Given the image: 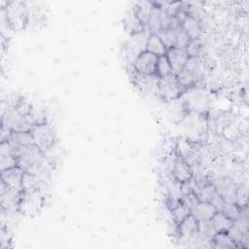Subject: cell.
<instances>
[{
    "label": "cell",
    "instance_id": "10",
    "mask_svg": "<svg viewBox=\"0 0 249 249\" xmlns=\"http://www.w3.org/2000/svg\"><path fill=\"white\" fill-rule=\"evenodd\" d=\"M194 175L190 164L180 156H177L172 168V177L179 183L189 181Z\"/></svg>",
    "mask_w": 249,
    "mask_h": 249
},
{
    "label": "cell",
    "instance_id": "23",
    "mask_svg": "<svg viewBox=\"0 0 249 249\" xmlns=\"http://www.w3.org/2000/svg\"><path fill=\"white\" fill-rule=\"evenodd\" d=\"M157 35L162 41L166 49H171L175 46L176 42V28H166L160 30Z\"/></svg>",
    "mask_w": 249,
    "mask_h": 249
},
{
    "label": "cell",
    "instance_id": "15",
    "mask_svg": "<svg viewBox=\"0 0 249 249\" xmlns=\"http://www.w3.org/2000/svg\"><path fill=\"white\" fill-rule=\"evenodd\" d=\"M124 26L130 35L145 31V27L135 15L133 8L125 14L124 18Z\"/></svg>",
    "mask_w": 249,
    "mask_h": 249
},
{
    "label": "cell",
    "instance_id": "1",
    "mask_svg": "<svg viewBox=\"0 0 249 249\" xmlns=\"http://www.w3.org/2000/svg\"><path fill=\"white\" fill-rule=\"evenodd\" d=\"M186 89L181 85L177 76L173 73L160 77L159 80V95L165 101L177 99Z\"/></svg>",
    "mask_w": 249,
    "mask_h": 249
},
{
    "label": "cell",
    "instance_id": "11",
    "mask_svg": "<svg viewBox=\"0 0 249 249\" xmlns=\"http://www.w3.org/2000/svg\"><path fill=\"white\" fill-rule=\"evenodd\" d=\"M183 29L189 35L191 40L199 39L202 34L201 23L198 18H196L190 15H187L181 23Z\"/></svg>",
    "mask_w": 249,
    "mask_h": 249
},
{
    "label": "cell",
    "instance_id": "19",
    "mask_svg": "<svg viewBox=\"0 0 249 249\" xmlns=\"http://www.w3.org/2000/svg\"><path fill=\"white\" fill-rule=\"evenodd\" d=\"M146 30L151 34H157L160 30H161V22H160V9L157 3H154V7L152 9Z\"/></svg>",
    "mask_w": 249,
    "mask_h": 249
},
{
    "label": "cell",
    "instance_id": "27",
    "mask_svg": "<svg viewBox=\"0 0 249 249\" xmlns=\"http://www.w3.org/2000/svg\"><path fill=\"white\" fill-rule=\"evenodd\" d=\"M198 231L211 238L217 233V231H216L211 219L198 221Z\"/></svg>",
    "mask_w": 249,
    "mask_h": 249
},
{
    "label": "cell",
    "instance_id": "25",
    "mask_svg": "<svg viewBox=\"0 0 249 249\" xmlns=\"http://www.w3.org/2000/svg\"><path fill=\"white\" fill-rule=\"evenodd\" d=\"M172 73V69L170 66V63L166 57V55H161L158 57V62H157V69H156V74L159 77H163L166 75H169Z\"/></svg>",
    "mask_w": 249,
    "mask_h": 249
},
{
    "label": "cell",
    "instance_id": "30",
    "mask_svg": "<svg viewBox=\"0 0 249 249\" xmlns=\"http://www.w3.org/2000/svg\"><path fill=\"white\" fill-rule=\"evenodd\" d=\"M201 49H202V46L199 39H196V40L190 41V43L186 48V52L190 57H197L199 56V53Z\"/></svg>",
    "mask_w": 249,
    "mask_h": 249
},
{
    "label": "cell",
    "instance_id": "29",
    "mask_svg": "<svg viewBox=\"0 0 249 249\" xmlns=\"http://www.w3.org/2000/svg\"><path fill=\"white\" fill-rule=\"evenodd\" d=\"M181 202L184 203L190 210L192 213V210L196 206V204L199 202L197 196H196L195 193L191 192V193H187V194H182L181 198H180Z\"/></svg>",
    "mask_w": 249,
    "mask_h": 249
},
{
    "label": "cell",
    "instance_id": "8",
    "mask_svg": "<svg viewBox=\"0 0 249 249\" xmlns=\"http://www.w3.org/2000/svg\"><path fill=\"white\" fill-rule=\"evenodd\" d=\"M24 171L19 166H15L1 171V182L10 189L22 191V179Z\"/></svg>",
    "mask_w": 249,
    "mask_h": 249
},
{
    "label": "cell",
    "instance_id": "22",
    "mask_svg": "<svg viewBox=\"0 0 249 249\" xmlns=\"http://www.w3.org/2000/svg\"><path fill=\"white\" fill-rule=\"evenodd\" d=\"M212 245L214 248H234L236 244L230 237L228 232H217L212 237Z\"/></svg>",
    "mask_w": 249,
    "mask_h": 249
},
{
    "label": "cell",
    "instance_id": "20",
    "mask_svg": "<svg viewBox=\"0 0 249 249\" xmlns=\"http://www.w3.org/2000/svg\"><path fill=\"white\" fill-rule=\"evenodd\" d=\"M44 182L36 175L24 172L22 179V191L24 193H33L41 190V186Z\"/></svg>",
    "mask_w": 249,
    "mask_h": 249
},
{
    "label": "cell",
    "instance_id": "2",
    "mask_svg": "<svg viewBox=\"0 0 249 249\" xmlns=\"http://www.w3.org/2000/svg\"><path fill=\"white\" fill-rule=\"evenodd\" d=\"M33 144L39 147L44 153L55 144V133L53 127L47 124H39L31 129Z\"/></svg>",
    "mask_w": 249,
    "mask_h": 249
},
{
    "label": "cell",
    "instance_id": "18",
    "mask_svg": "<svg viewBox=\"0 0 249 249\" xmlns=\"http://www.w3.org/2000/svg\"><path fill=\"white\" fill-rule=\"evenodd\" d=\"M153 7H154V3L150 2V1L137 2L135 4V6L133 7V11H134L135 15L137 16V18H139V20L141 21V23L144 25L145 30H146V26H147Z\"/></svg>",
    "mask_w": 249,
    "mask_h": 249
},
{
    "label": "cell",
    "instance_id": "21",
    "mask_svg": "<svg viewBox=\"0 0 249 249\" xmlns=\"http://www.w3.org/2000/svg\"><path fill=\"white\" fill-rule=\"evenodd\" d=\"M211 221L217 231V232H227L232 226L233 221L226 216L223 212L217 211L211 218Z\"/></svg>",
    "mask_w": 249,
    "mask_h": 249
},
{
    "label": "cell",
    "instance_id": "5",
    "mask_svg": "<svg viewBox=\"0 0 249 249\" xmlns=\"http://www.w3.org/2000/svg\"><path fill=\"white\" fill-rule=\"evenodd\" d=\"M43 203L44 197L42 196L41 190L33 193L23 192L19 204V212L25 215H33L34 213H37L38 210L41 209Z\"/></svg>",
    "mask_w": 249,
    "mask_h": 249
},
{
    "label": "cell",
    "instance_id": "24",
    "mask_svg": "<svg viewBox=\"0 0 249 249\" xmlns=\"http://www.w3.org/2000/svg\"><path fill=\"white\" fill-rule=\"evenodd\" d=\"M171 212V216H172V220L173 222L178 225L180 222H182L187 216H189L191 214V210L181 201L173 208L170 210Z\"/></svg>",
    "mask_w": 249,
    "mask_h": 249
},
{
    "label": "cell",
    "instance_id": "12",
    "mask_svg": "<svg viewBox=\"0 0 249 249\" xmlns=\"http://www.w3.org/2000/svg\"><path fill=\"white\" fill-rule=\"evenodd\" d=\"M177 229L179 237L187 239L192 233L198 231V220L191 213L177 225Z\"/></svg>",
    "mask_w": 249,
    "mask_h": 249
},
{
    "label": "cell",
    "instance_id": "14",
    "mask_svg": "<svg viewBox=\"0 0 249 249\" xmlns=\"http://www.w3.org/2000/svg\"><path fill=\"white\" fill-rule=\"evenodd\" d=\"M13 150L33 144L31 131H12L8 141Z\"/></svg>",
    "mask_w": 249,
    "mask_h": 249
},
{
    "label": "cell",
    "instance_id": "9",
    "mask_svg": "<svg viewBox=\"0 0 249 249\" xmlns=\"http://www.w3.org/2000/svg\"><path fill=\"white\" fill-rule=\"evenodd\" d=\"M165 55L170 63L172 73L175 75L178 74L183 69V67L185 66V64L187 63L190 57L186 50H182L174 47L171 49H168Z\"/></svg>",
    "mask_w": 249,
    "mask_h": 249
},
{
    "label": "cell",
    "instance_id": "28",
    "mask_svg": "<svg viewBox=\"0 0 249 249\" xmlns=\"http://www.w3.org/2000/svg\"><path fill=\"white\" fill-rule=\"evenodd\" d=\"M239 211H240V207L236 203L227 201L221 212H223L226 216H228L230 219L233 221L238 217Z\"/></svg>",
    "mask_w": 249,
    "mask_h": 249
},
{
    "label": "cell",
    "instance_id": "4",
    "mask_svg": "<svg viewBox=\"0 0 249 249\" xmlns=\"http://www.w3.org/2000/svg\"><path fill=\"white\" fill-rule=\"evenodd\" d=\"M6 18L9 25L14 28H22L26 23L27 12L22 2H9L6 10Z\"/></svg>",
    "mask_w": 249,
    "mask_h": 249
},
{
    "label": "cell",
    "instance_id": "6",
    "mask_svg": "<svg viewBox=\"0 0 249 249\" xmlns=\"http://www.w3.org/2000/svg\"><path fill=\"white\" fill-rule=\"evenodd\" d=\"M158 57L159 56L145 51L136 57L132 68L140 74H156Z\"/></svg>",
    "mask_w": 249,
    "mask_h": 249
},
{
    "label": "cell",
    "instance_id": "3",
    "mask_svg": "<svg viewBox=\"0 0 249 249\" xmlns=\"http://www.w3.org/2000/svg\"><path fill=\"white\" fill-rule=\"evenodd\" d=\"M150 34L151 33L149 31L145 30L140 33L130 35L129 40L124 46L125 55L130 65L133 64L134 60L141 53L146 51V42Z\"/></svg>",
    "mask_w": 249,
    "mask_h": 249
},
{
    "label": "cell",
    "instance_id": "13",
    "mask_svg": "<svg viewBox=\"0 0 249 249\" xmlns=\"http://www.w3.org/2000/svg\"><path fill=\"white\" fill-rule=\"evenodd\" d=\"M18 166V160L13 155L11 147L7 141L1 142L0 146V169L5 170Z\"/></svg>",
    "mask_w": 249,
    "mask_h": 249
},
{
    "label": "cell",
    "instance_id": "17",
    "mask_svg": "<svg viewBox=\"0 0 249 249\" xmlns=\"http://www.w3.org/2000/svg\"><path fill=\"white\" fill-rule=\"evenodd\" d=\"M146 51L157 56H161L166 54L167 49L157 34H150L146 42Z\"/></svg>",
    "mask_w": 249,
    "mask_h": 249
},
{
    "label": "cell",
    "instance_id": "26",
    "mask_svg": "<svg viewBox=\"0 0 249 249\" xmlns=\"http://www.w3.org/2000/svg\"><path fill=\"white\" fill-rule=\"evenodd\" d=\"M191 38L189 35L186 33V31L183 29L182 25L176 28V42L174 48L186 50L188 44L190 43Z\"/></svg>",
    "mask_w": 249,
    "mask_h": 249
},
{
    "label": "cell",
    "instance_id": "16",
    "mask_svg": "<svg viewBox=\"0 0 249 249\" xmlns=\"http://www.w3.org/2000/svg\"><path fill=\"white\" fill-rule=\"evenodd\" d=\"M217 212V209L207 201H199L196 206L192 210V214L198 220H210L214 214Z\"/></svg>",
    "mask_w": 249,
    "mask_h": 249
},
{
    "label": "cell",
    "instance_id": "7",
    "mask_svg": "<svg viewBox=\"0 0 249 249\" xmlns=\"http://www.w3.org/2000/svg\"><path fill=\"white\" fill-rule=\"evenodd\" d=\"M132 78L133 82L140 89V90L144 91L145 93L159 94L160 77L157 74H140L134 70Z\"/></svg>",
    "mask_w": 249,
    "mask_h": 249
}]
</instances>
